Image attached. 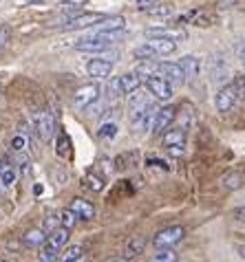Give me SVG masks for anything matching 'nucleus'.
I'll list each match as a JSON object with an SVG mask.
<instances>
[{
    "label": "nucleus",
    "mask_w": 245,
    "mask_h": 262,
    "mask_svg": "<svg viewBox=\"0 0 245 262\" xmlns=\"http://www.w3.org/2000/svg\"><path fill=\"white\" fill-rule=\"evenodd\" d=\"M243 64H245V62H243Z\"/></svg>",
    "instance_id": "nucleus-43"
},
{
    "label": "nucleus",
    "mask_w": 245,
    "mask_h": 262,
    "mask_svg": "<svg viewBox=\"0 0 245 262\" xmlns=\"http://www.w3.org/2000/svg\"><path fill=\"white\" fill-rule=\"evenodd\" d=\"M86 73L95 79L109 77L113 73V60H106V57H93V60L86 62Z\"/></svg>",
    "instance_id": "nucleus-11"
},
{
    "label": "nucleus",
    "mask_w": 245,
    "mask_h": 262,
    "mask_svg": "<svg viewBox=\"0 0 245 262\" xmlns=\"http://www.w3.org/2000/svg\"><path fill=\"white\" fill-rule=\"evenodd\" d=\"M179 67L183 69V75H186V82H194L199 75H201V62L199 57H192V55H183L179 60Z\"/></svg>",
    "instance_id": "nucleus-14"
},
{
    "label": "nucleus",
    "mask_w": 245,
    "mask_h": 262,
    "mask_svg": "<svg viewBox=\"0 0 245 262\" xmlns=\"http://www.w3.org/2000/svg\"><path fill=\"white\" fill-rule=\"evenodd\" d=\"M82 256H84V249L80 245H73V247H67L60 253V262H80Z\"/></svg>",
    "instance_id": "nucleus-22"
},
{
    "label": "nucleus",
    "mask_w": 245,
    "mask_h": 262,
    "mask_svg": "<svg viewBox=\"0 0 245 262\" xmlns=\"http://www.w3.org/2000/svg\"><path fill=\"white\" fill-rule=\"evenodd\" d=\"M241 183H243V177L239 172H230V174H226V179H223V185H226L228 190H236V187H241Z\"/></svg>",
    "instance_id": "nucleus-28"
},
{
    "label": "nucleus",
    "mask_w": 245,
    "mask_h": 262,
    "mask_svg": "<svg viewBox=\"0 0 245 262\" xmlns=\"http://www.w3.org/2000/svg\"><path fill=\"white\" fill-rule=\"evenodd\" d=\"M69 207L73 209L82 221H93V218H95V207H93L89 201H84V199H73Z\"/></svg>",
    "instance_id": "nucleus-15"
},
{
    "label": "nucleus",
    "mask_w": 245,
    "mask_h": 262,
    "mask_svg": "<svg viewBox=\"0 0 245 262\" xmlns=\"http://www.w3.org/2000/svg\"><path fill=\"white\" fill-rule=\"evenodd\" d=\"M27 3H29V5H33V3H42V0H27Z\"/></svg>",
    "instance_id": "nucleus-41"
},
{
    "label": "nucleus",
    "mask_w": 245,
    "mask_h": 262,
    "mask_svg": "<svg viewBox=\"0 0 245 262\" xmlns=\"http://www.w3.org/2000/svg\"><path fill=\"white\" fill-rule=\"evenodd\" d=\"M148 101V93L146 91H141V89H137L133 93H128V106L135 108V106H141V104H146Z\"/></svg>",
    "instance_id": "nucleus-26"
},
{
    "label": "nucleus",
    "mask_w": 245,
    "mask_h": 262,
    "mask_svg": "<svg viewBox=\"0 0 245 262\" xmlns=\"http://www.w3.org/2000/svg\"><path fill=\"white\" fill-rule=\"evenodd\" d=\"M77 218H80V216H77L71 207H67V209H62V212H60V225H62V227H67V229H71V227H75Z\"/></svg>",
    "instance_id": "nucleus-25"
},
{
    "label": "nucleus",
    "mask_w": 245,
    "mask_h": 262,
    "mask_svg": "<svg viewBox=\"0 0 245 262\" xmlns=\"http://www.w3.org/2000/svg\"><path fill=\"white\" fill-rule=\"evenodd\" d=\"M99 93H102L99 84H84V86H80V89L73 93V104H75V108H80V111L91 108L99 99Z\"/></svg>",
    "instance_id": "nucleus-4"
},
{
    "label": "nucleus",
    "mask_w": 245,
    "mask_h": 262,
    "mask_svg": "<svg viewBox=\"0 0 245 262\" xmlns=\"http://www.w3.org/2000/svg\"><path fill=\"white\" fill-rule=\"evenodd\" d=\"M146 89H148V93H153L157 99L168 101L172 97V82H168V79L161 77V75L148 77L146 79Z\"/></svg>",
    "instance_id": "nucleus-9"
},
{
    "label": "nucleus",
    "mask_w": 245,
    "mask_h": 262,
    "mask_svg": "<svg viewBox=\"0 0 245 262\" xmlns=\"http://www.w3.org/2000/svg\"><path fill=\"white\" fill-rule=\"evenodd\" d=\"M9 38H11L9 29H7V27H0V49H5L7 45H9Z\"/></svg>",
    "instance_id": "nucleus-34"
},
{
    "label": "nucleus",
    "mask_w": 245,
    "mask_h": 262,
    "mask_svg": "<svg viewBox=\"0 0 245 262\" xmlns=\"http://www.w3.org/2000/svg\"><path fill=\"white\" fill-rule=\"evenodd\" d=\"M166 150H168L172 157H181L186 148H183V145H168V148H166Z\"/></svg>",
    "instance_id": "nucleus-37"
},
{
    "label": "nucleus",
    "mask_w": 245,
    "mask_h": 262,
    "mask_svg": "<svg viewBox=\"0 0 245 262\" xmlns=\"http://www.w3.org/2000/svg\"><path fill=\"white\" fill-rule=\"evenodd\" d=\"M133 55L135 57H139V60H153V57H157L153 51H150L146 45H141V47H137V49H133Z\"/></svg>",
    "instance_id": "nucleus-31"
},
{
    "label": "nucleus",
    "mask_w": 245,
    "mask_h": 262,
    "mask_svg": "<svg viewBox=\"0 0 245 262\" xmlns=\"http://www.w3.org/2000/svg\"><path fill=\"white\" fill-rule=\"evenodd\" d=\"M57 253H60V249H55L53 245L45 243L40 247V262H55L57 260Z\"/></svg>",
    "instance_id": "nucleus-24"
},
{
    "label": "nucleus",
    "mask_w": 245,
    "mask_h": 262,
    "mask_svg": "<svg viewBox=\"0 0 245 262\" xmlns=\"http://www.w3.org/2000/svg\"><path fill=\"white\" fill-rule=\"evenodd\" d=\"M181 238H183V227H179V225H172V227H166L161 231H157L155 238H153V245L157 247V249H161V247L177 245Z\"/></svg>",
    "instance_id": "nucleus-8"
},
{
    "label": "nucleus",
    "mask_w": 245,
    "mask_h": 262,
    "mask_svg": "<svg viewBox=\"0 0 245 262\" xmlns=\"http://www.w3.org/2000/svg\"><path fill=\"white\" fill-rule=\"evenodd\" d=\"M115 135H117V123H115V121H104L102 126L97 128V137H99V139L109 141V139H113Z\"/></svg>",
    "instance_id": "nucleus-23"
},
{
    "label": "nucleus",
    "mask_w": 245,
    "mask_h": 262,
    "mask_svg": "<svg viewBox=\"0 0 245 262\" xmlns=\"http://www.w3.org/2000/svg\"><path fill=\"white\" fill-rule=\"evenodd\" d=\"M177 20L181 25H194V27H210V25L217 23V18H214L212 13L203 11V9H188V11H183Z\"/></svg>",
    "instance_id": "nucleus-6"
},
{
    "label": "nucleus",
    "mask_w": 245,
    "mask_h": 262,
    "mask_svg": "<svg viewBox=\"0 0 245 262\" xmlns=\"http://www.w3.org/2000/svg\"><path fill=\"white\" fill-rule=\"evenodd\" d=\"M155 55H170L177 51V42L175 40H166V38H150L144 42Z\"/></svg>",
    "instance_id": "nucleus-13"
},
{
    "label": "nucleus",
    "mask_w": 245,
    "mask_h": 262,
    "mask_svg": "<svg viewBox=\"0 0 245 262\" xmlns=\"http://www.w3.org/2000/svg\"><path fill=\"white\" fill-rule=\"evenodd\" d=\"M139 3H144V0H139Z\"/></svg>",
    "instance_id": "nucleus-42"
},
{
    "label": "nucleus",
    "mask_w": 245,
    "mask_h": 262,
    "mask_svg": "<svg viewBox=\"0 0 245 262\" xmlns=\"http://www.w3.org/2000/svg\"><path fill=\"white\" fill-rule=\"evenodd\" d=\"M144 11H148V13H153V16H168V13L172 11L168 5L166 7H157V9H146V7H144Z\"/></svg>",
    "instance_id": "nucleus-35"
},
{
    "label": "nucleus",
    "mask_w": 245,
    "mask_h": 262,
    "mask_svg": "<svg viewBox=\"0 0 245 262\" xmlns=\"http://www.w3.org/2000/svg\"><path fill=\"white\" fill-rule=\"evenodd\" d=\"M153 262H177V253L172 251L170 247H161L153 256Z\"/></svg>",
    "instance_id": "nucleus-27"
},
{
    "label": "nucleus",
    "mask_w": 245,
    "mask_h": 262,
    "mask_svg": "<svg viewBox=\"0 0 245 262\" xmlns=\"http://www.w3.org/2000/svg\"><path fill=\"white\" fill-rule=\"evenodd\" d=\"M106 262H128L124 256H119V258H111V260H106Z\"/></svg>",
    "instance_id": "nucleus-39"
},
{
    "label": "nucleus",
    "mask_w": 245,
    "mask_h": 262,
    "mask_svg": "<svg viewBox=\"0 0 245 262\" xmlns=\"http://www.w3.org/2000/svg\"><path fill=\"white\" fill-rule=\"evenodd\" d=\"M86 181H89V183H86V185H89L91 190H95V192H99V190H102V187H104V183H102V181H99L97 177H89Z\"/></svg>",
    "instance_id": "nucleus-36"
},
{
    "label": "nucleus",
    "mask_w": 245,
    "mask_h": 262,
    "mask_svg": "<svg viewBox=\"0 0 245 262\" xmlns=\"http://www.w3.org/2000/svg\"><path fill=\"white\" fill-rule=\"evenodd\" d=\"M57 227H60V216H49L47 218V221H45V227H42V229H45L47 231V234H51V231H55Z\"/></svg>",
    "instance_id": "nucleus-32"
},
{
    "label": "nucleus",
    "mask_w": 245,
    "mask_h": 262,
    "mask_svg": "<svg viewBox=\"0 0 245 262\" xmlns=\"http://www.w3.org/2000/svg\"><path fill=\"white\" fill-rule=\"evenodd\" d=\"M236 53H239L241 62H245V40H241L239 45H236Z\"/></svg>",
    "instance_id": "nucleus-38"
},
{
    "label": "nucleus",
    "mask_w": 245,
    "mask_h": 262,
    "mask_svg": "<svg viewBox=\"0 0 245 262\" xmlns=\"http://www.w3.org/2000/svg\"><path fill=\"white\" fill-rule=\"evenodd\" d=\"M69 236H71V234H69V229L60 225V227H57L55 231H51V234H49V240H47V243H49V245H53L55 249H60V251H62V247L69 243Z\"/></svg>",
    "instance_id": "nucleus-20"
},
{
    "label": "nucleus",
    "mask_w": 245,
    "mask_h": 262,
    "mask_svg": "<svg viewBox=\"0 0 245 262\" xmlns=\"http://www.w3.org/2000/svg\"><path fill=\"white\" fill-rule=\"evenodd\" d=\"M11 150L13 152H27L29 150V137L27 135H16L11 139Z\"/></svg>",
    "instance_id": "nucleus-29"
},
{
    "label": "nucleus",
    "mask_w": 245,
    "mask_h": 262,
    "mask_svg": "<svg viewBox=\"0 0 245 262\" xmlns=\"http://www.w3.org/2000/svg\"><path fill=\"white\" fill-rule=\"evenodd\" d=\"M16 179H18L16 167H13L11 163H7L5 159H0V185H3V187H11L13 183H16Z\"/></svg>",
    "instance_id": "nucleus-19"
},
{
    "label": "nucleus",
    "mask_w": 245,
    "mask_h": 262,
    "mask_svg": "<svg viewBox=\"0 0 245 262\" xmlns=\"http://www.w3.org/2000/svg\"><path fill=\"white\" fill-rule=\"evenodd\" d=\"M159 108H155L150 101H146V104L141 106H135L131 108V123L135 130H139V133H144V130L153 128V121H155V115Z\"/></svg>",
    "instance_id": "nucleus-2"
},
{
    "label": "nucleus",
    "mask_w": 245,
    "mask_h": 262,
    "mask_svg": "<svg viewBox=\"0 0 245 262\" xmlns=\"http://www.w3.org/2000/svg\"><path fill=\"white\" fill-rule=\"evenodd\" d=\"M117 79H119V91H121V95H128V93L141 89V77L137 75V73H124V75H119Z\"/></svg>",
    "instance_id": "nucleus-16"
},
{
    "label": "nucleus",
    "mask_w": 245,
    "mask_h": 262,
    "mask_svg": "<svg viewBox=\"0 0 245 262\" xmlns=\"http://www.w3.org/2000/svg\"><path fill=\"white\" fill-rule=\"evenodd\" d=\"M89 3V0H62V9H67V11H80L82 7Z\"/></svg>",
    "instance_id": "nucleus-30"
},
{
    "label": "nucleus",
    "mask_w": 245,
    "mask_h": 262,
    "mask_svg": "<svg viewBox=\"0 0 245 262\" xmlns=\"http://www.w3.org/2000/svg\"><path fill=\"white\" fill-rule=\"evenodd\" d=\"M146 35L148 38H166V40H175V42L188 40V33L181 27H148Z\"/></svg>",
    "instance_id": "nucleus-10"
},
{
    "label": "nucleus",
    "mask_w": 245,
    "mask_h": 262,
    "mask_svg": "<svg viewBox=\"0 0 245 262\" xmlns=\"http://www.w3.org/2000/svg\"><path fill=\"white\" fill-rule=\"evenodd\" d=\"M236 101H239V91H236V86L232 82V84H226L219 89L217 97H214V106H217L219 113H228L234 108Z\"/></svg>",
    "instance_id": "nucleus-5"
},
{
    "label": "nucleus",
    "mask_w": 245,
    "mask_h": 262,
    "mask_svg": "<svg viewBox=\"0 0 245 262\" xmlns=\"http://www.w3.org/2000/svg\"><path fill=\"white\" fill-rule=\"evenodd\" d=\"M157 69H159V75L166 77L168 82L172 84H183L186 82V75H183V69L179 67V62H157Z\"/></svg>",
    "instance_id": "nucleus-12"
},
{
    "label": "nucleus",
    "mask_w": 245,
    "mask_h": 262,
    "mask_svg": "<svg viewBox=\"0 0 245 262\" xmlns=\"http://www.w3.org/2000/svg\"><path fill=\"white\" fill-rule=\"evenodd\" d=\"M177 119V108L175 106H164L157 111L155 115V121H153V133L157 137H161L166 130H168L172 126V121Z\"/></svg>",
    "instance_id": "nucleus-7"
},
{
    "label": "nucleus",
    "mask_w": 245,
    "mask_h": 262,
    "mask_svg": "<svg viewBox=\"0 0 245 262\" xmlns=\"http://www.w3.org/2000/svg\"><path fill=\"white\" fill-rule=\"evenodd\" d=\"M0 262H18L16 258H9V256H3V258H0Z\"/></svg>",
    "instance_id": "nucleus-40"
},
{
    "label": "nucleus",
    "mask_w": 245,
    "mask_h": 262,
    "mask_svg": "<svg viewBox=\"0 0 245 262\" xmlns=\"http://www.w3.org/2000/svg\"><path fill=\"white\" fill-rule=\"evenodd\" d=\"M47 240H49V234L45 229H29L27 234L23 236V245L25 247H38V249H40Z\"/></svg>",
    "instance_id": "nucleus-18"
},
{
    "label": "nucleus",
    "mask_w": 245,
    "mask_h": 262,
    "mask_svg": "<svg viewBox=\"0 0 245 262\" xmlns=\"http://www.w3.org/2000/svg\"><path fill=\"white\" fill-rule=\"evenodd\" d=\"M141 251H144V240L141 238H131L128 240V245L124 247V253H121V256H124L126 260H131V258L139 256Z\"/></svg>",
    "instance_id": "nucleus-21"
},
{
    "label": "nucleus",
    "mask_w": 245,
    "mask_h": 262,
    "mask_svg": "<svg viewBox=\"0 0 245 262\" xmlns=\"http://www.w3.org/2000/svg\"><path fill=\"white\" fill-rule=\"evenodd\" d=\"M164 145H186V128H168L161 135Z\"/></svg>",
    "instance_id": "nucleus-17"
},
{
    "label": "nucleus",
    "mask_w": 245,
    "mask_h": 262,
    "mask_svg": "<svg viewBox=\"0 0 245 262\" xmlns=\"http://www.w3.org/2000/svg\"><path fill=\"white\" fill-rule=\"evenodd\" d=\"M33 128H35L38 139L49 143L57 130V123H55V117L49 111H40V113H35V117H33Z\"/></svg>",
    "instance_id": "nucleus-3"
},
{
    "label": "nucleus",
    "mask_w": 245,
    "mask_h": 262,
    "mask_svg": "<svg viewBox=\"0 0 245 262\" xmlns=\"http://www.w3.org/2000/svg\"><path fill=\"white\" fill-rule=\"evenodd\" d=\"M234 86H236V91H239V99L245 101V75L236 77V79H234Z\"/></svg>",
    "instance_id": "nucleus-33"
},
{
    "label": "nucleus",
    "mask_w": 245,
    "mask_h": 262,
    "mask_svg": "<svg viewBox=\"0 0 245 262\" xmlns=\"http://www.w3.org/2000/svg\"><path fill=\"white\" fill-rule=\"evenodd\" d=\"M106 16L104 13H91V11H75V13H71V16H67L60 23L62 29H89V27H95L99 25L104 20Z\"/></svg>",
    "instance_id": "nucleus-1"
}]
</instances>
